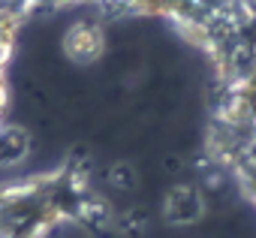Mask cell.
<instances>
[{
	"mask_svg": "<svg viewBox=\"0 0 256 238\" xmlns=\"http://www.w3.org/2000/svg\"><path fill=\"white\" fill-rule=\"evenodd\" d=\"M118 208L94 184V163L70 154L52 169L0 181V238H48L60 226L114 235Z\"/></svg>",
	"mask_w": 256,
	"mask_h": 238,
	"instance_id": "cell-1",
	"label": "cell"
},
{
	"mask_svg": "<svg viewBox=\"0 0 256 238\" xmlns=\"http://www.w3.org/2000/svg\"><path fill=\"white\" fill-rule=\"evenodd\" d=\"M34 6L28 0H0V124L10 106V70L18 48V36L30 22Z\"/></svg>",
	"mask_w": 256,
	"mask_h": 238,
	"instance_id": "cell-2",
	"label": "cell"
},
{
	"mask_svg": "<svg viewBox=\"0 0 256 238\" xmlns=\"http://www.w3.org/2000/svg\"><path fill=\"white\" fill-rule=\"evenodd\" d=\"M108 48V40H106V24L102 18L96 16H82V18H72L60 36V52L70 64H78V66H94L102 60Z\"/></svg>",
	"mask_w": 256,
	"mask_h": 238,
	"instance_id": "cell-3",
	"label": "cell"
},
{
	"mask_svg": "<svg viewBox=\"0 0 256 238\" xmlns=\"http://www.w3.org/2000/svg\"><path fill=\"white\" fill-rule=\"evenodd\" d=\"M208 208H211V202H208L205 190L199 187V181H175L166 187V193L160 199V217L172 229L199 226L205 220Z\"/></svg>",
	"mask_w": 256,
	"mask_h": 238,
	"instance_id": "cell-4",
	"label": "cell"
},
{
	"mask_svg": "<svg viewBox=\"0 0 256 238\" xmlns=\"http://www.w3.org/2000/svg\"><path fill=\"white\" fill-rule=\"evenodd\" d=\"M34 151V139L24 127L18 124H0V169H16L22 163H28Z\"/></svg>",
	"mask_w": 256,
	"mask_h": 238,
	"instance_id": "cell-5",
	"label": "cell"
},
{
	"mask_svg": "<svg viewBox=\"0 0 256 238\" xmlns=\"http://www.w3.org/2000/svg\"><path fill=\"white\" fill-rule=\"evenodd\" d=\"M148 229H151V211H148L145 205H126V208H118L114 235H120V238H145Z\"/></svg>",
	"mask_w": 256,
	"mask_h": 238,
	"instance_id": "cell-6",
	"label": "cell"
},
{
	"mask_svg": "<svg viewBox=\"0 0 256 238\" xmlns=\"http://www.w3.org/2000/svg\"><path fill=\"white\" fill-rule=\"evenodd\" d=\"M106 184L118 193H136L139 184H142V175H139V166L133 160H114L108 169H106Z\"/></svg>",
	"mask_w": 256,
	"mask_h": 238,
	"instance_id": "cell-7",
	"label": "cell"
},
{
	"mask_svg": "<svg viewBox=\"0 0 256 238\" xmlns=\"http://www.w3.org/2000/svg\"><path fill=\"white\" fill-rule=\"evenodd\" d=\"M28 4L34 6V16L48 10V12H60V10H72V6H94L96 12L102 10L106 0H28Z\"/></svg>",
	"mask_w": 256,
	"mask_h": 238,
	"instance_id": "cell-8",
	"label": "cell"
}]
</instances>
